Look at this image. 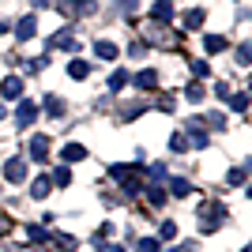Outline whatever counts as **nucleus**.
I'll use <instances>...</instances> for the list:
<instances>
[{
	"label": "nucleus",
	"instance_id": "nucleus-3",
	"mask_svg": "<svg viewBox=\"0 0 252 252\" xmlns=\"http://www.w3.org/2000/svg\"><path fill=\"white\" fill-rule=\"evenodd\" d=\"M0 91H4V98H19L23 94V79L19 75H8V79L0 83Z\"/></svg>",
	"mask_w": 252,
	"mask_h": 252
},
{
	"label": "nucleus",
	"instance_id": "nucleus-12",
	"mask_svg": "<svg viewBox=\"0 0 252 252\" xmlns=\"http://www.w3.org/2000/svg\"><path fill=\"white\" fill-rule=\"evenodd\" d=\"M87 72H91V68H87L83 61H72V64H68V75H72V79H87Z\"/></svg>",
	"mask_w": 252,
	"mask_h": 252
},
{
	"label": "nucleus",
	"instance_id": "nucleus-20",
	"mask_svg": "<svg viewBox=\"0 0 252 252\" xmlns=\"http://www.w3.org/2000/svg\"><path fill=\"white\" fill-rule=\"evenodd\" d=\"M173 196H189V181H173Z\"/></svg>",
	"mask_w": 252,
	"mask_h": 252
},
{
	"label": "nucleus",
	"instance_id": "nucleus-9",
	"mask_svg": "<svg viewBox=\"0 0 252 252\" xmlns=\"http://www.w3.org/2000/svg\"><path fill=\"white\" fill-rule=\"evenodd\" d=\"M61 155H64V162H79V158H87V151L79 147V143H68V147H64Z\"/></svg>",
	"mask_w": 252,
	"mask_h": 252
},
{
	"label": "nucleus",
	"instance_id": "nucleus-23",
	"mask_svg": "<svg viewBox=\"0 0 252 252\" xmlns=\"http://www.w3.org/2000/svg\"><path fill=\"white\" fill-rule=\"evenodd\" d=\"M189 98L196 102V98H203V87H196V83H189Z\"/></svg>",
	"mask_w": 252,
	"mask_h": 252
},
{
	"label": "nucleus",
	"instance_id": "nucleus-21",
	"mask_svg": "<svg viewBox=\"0 0 252 252\" xmlns=\"http://www.w3.org/2000/svg\"><path fill=\"white\" fill-rule=\"evenodd\" d=\"M139 252H158V241H155V237H147V241H139Z\"/></svg>",
	"mask_w": 252,
	"mask_h": 252
},
{
	"label": "nucleus",
	"instance_id": "nucleus-25",
	"mask_svg": "<svg viewBox=\"0 0 252 252\" xmlns=\"http://www.w3.org/2000/svg\"><path fill=\"white\" fill-rule=\"evenodd\" d=\"M45 4H49V0H34V8H45Z\"/></svg>",
	"mask_w": 252,
	"mask_h": 252
},
{
	"label": "nucleus",
	"instance_id": "nucleus-14",
	"mask_svg": "<svg viewBox=\"0 0 252 252\" xmlns=\"http://www.w3.org/2000/svg\"><path fill=\"white\" fill-rule=\"evenodd\" d=\"M158 237H162V241H173V237H177V226H173V222H162V226H158Z\"/></svg>",
	"mask_w": 252,
	"mask_h": 252
},
{
	"label": "nucleus",
	"instance_id": "nucleus-28",
	"mask_svg": "<svg viewBox=\"0 0 252 252\" xmlns=\"http://www.w3.org/2000/svg\"><path fill=\"white\" fill-rule=\"evenodd\" d=\"M0 117H4V105H0Z\"/></svg>",
	"mask_w": 252,
	"mask_h": 252
},
{
	"label": "nucleus",
	"instance_id": "nucleus-15",
	"mask_svg": "<svg viewBox=\"0 0 252 252\" xmlns=\"http://www.w3.org/2000/svg\"><path fill=\"white\" fill-rule=\"evenodd\" d=\"M125 83H128V72H113L109 75V87H113V91H121Z\"/></svg>",
	"mask_w": 252,
	"mask_h": 252
},
{
	"label": "nucleus",
	"instance_id": "nucleus-11",
	"mask_svg": "<svg viewBox=\"0 0 252 252\" xmlns=\"http://www.w3.org/2000/svg\"><path fill=\"white\" fill-rule=\"evenodd\" d=\"M185 27H189V31H200V27H203V11L200 8L189 11V15H185Z\"/></svg>",
	"mask_w": 252,
	"mask_h": 252
},
{
	"label": "nucleus",
	"instance_id": "nucleus-18",
	"mask_svg": "<svg viewBox=\"0 0 252 252\" xmlns=\"http://www.w3.org/2000/svg\"><path fill=\"white\" fill-rule=\"evenodd\" d=\"M45 109H49L53 117H61V113H64V105H61V98H45Z\"/></svg>",
	"mask_w": 252,
	"mask_h": 252
},
{
	"label": "nucleus",
	"instance_id": "nucleus-7",
	"mask_svg": "<svg viewBox=\"0 0 252 252\" xmlns=\"http://www.w3.org/2000/svg\"><path fill=\"white\" fill-rule=\"evenodd\" d=\"M23 173H27V169H23L19 158H11L8 166H4V177H8V181H23Z\"/></svg>",
	"mask_w": 252,
	"mask_h": 252
},
{
	"label": "nucleus",
	"instance_id": "nucleus-13",
	"mask_svg": "<svg viewBox=\"0 0 252 252\" xmlns=\"http://www.w3.org/2000/svg\"><path fill=\"white\" fill-rule=\"evenodd\" d=\"M49 185H53L49 177H38V181H34V189H31V192L38 196V200H42V196H49Z\"/></svg>",
	"mask_w": 252,
	"mask_h": 252
},
{
	"label": "nucleus",
	"instance_id": "nucleus-17",
	"mask_svg": "<svg viewBox=\"0 0 252 252\" xmlns=\"http://www.w3.org/2000/svg\"><path fill=\"white\" fill-rule=\"evenodd\" d=\"M169 147H173V151H185V147H189V136H185V132H177V136L169 139Z\"/></svg>",
	"mask_w": 252,
	"mask_h": 252
},
{
	"label": "nucleus",
	"instance_id": "nucleus-24",
	"mask_svg": "<svg viewBox=\"0 0 252 252\" xmlns=\"http://www.w3.org/2000/svg\"><path fill=\"white\" fill-rule=\"evenodd\" d=\"M117 8L121 11H136V0H117Z\"/></svg>",
	"mask_w": 252,
	"mask_h": 252
},
{
	"label": "nucleus",
	"instance_id": "nucleus-6",
	"mask_svg": "<svg viewBox=\"0 0 252 252\" xmlns=\"http://www.w3.org/2000/svg\"><path fill=\"white\" fill-rule=\"evenodd\" d=\"M94 53H98V61H117V45L113 42H94Z\"/></svg>",
	"mask_w": 252,
	"mask_h": 252
},
{
	"label": "nucleus",
	"instance_id": "nucleus-16",
	"mask_svg": "<svg viewBox=\"0 0 252 252\" xmlns=\"http://www.w3.org/2000/svg\"><path fill=\"white\" fill-rule=\"evenodd\" d=\"M230 105L237 109V113H245V109H249V94H233V98H230Z\"/></svg>",
	"mask_w": 252,
	"mask_h": 252
},
{
	"label": "nucleus",
	"instance_id": "nucleus-4",
	"mask_svg": "<svg viewBox=\"0 0 252 252\" xmlns=\"http://www.w3.org/2000/svg\"><path fill=\"white\" fill-rule=\"evenodd\" d=\"M34 113H38V105H34V102H23V105H19V113H15L19 128H27V125H31V121H34Z\"/></svg>",
	"mask_w": 252,
	"mask_h": 252
},
{
	"label": "nucleus",
	"instance_id": "nucleus-10",
	"mask_svg": "<svg viewBox=\"0 0 252 252\" xmlns=\"http://www.w3.org/2000/svg\"><path fill=\"white\" fill-rule=\"evenodd\" d=\"M155 83H158V72H151V68H147V72H139V75H136V87H143V91H151Z\"/></svg>",
	"mask_w": 252,
	"mask_h": 252
},
{
	"label": "nucleus",
	"instance_id": "nucleus-19",
	"mask_svg": "<svg viewBox=\"0 0 252 252\" xmlns=\"http://www.w3.org/2000/svg\"><path fill=\"white\" fill-rule=\"evenodd\" d=\"M192 75H196V79H203V75H211L207 61H196V64H192Z\"/></svg>",
	"mask_w": 252,
	"mask_h": 252
},
{
	"label": "nucleus",
	"instance_id": "nucleus-26",
	"mask_svg": "<svg viewBox=\"0 0 252 252\" xmlns=\"http://www.w3.org/2000/svg\"><path fill=\"white\" fill-rule=\"evenodd\" d=\"M4 31H8V23H4V19H0V34H4Z\"/></svg>",
	"mask_w": 252,
	"mask_h": 252
},
{
	"label": "nucleus",
	"instance_id": "nucleus-2",
	"mask_svg": "<svg viewBox=\"0 0 252 252\" xmlns=\"http://www.w3.org/2000/svg\"><path fill=\"white\" fill-rule=\"evenodd\" d=\"M151 15H155L158 23H169V19H173V4H169V0H155Z\"/></svg>",
	"mask_w": 252,
	"mask_h": 252
},
{
	"label": "nucleus",
	"instance_id": "nucleus-27",
	"mask_svg": "<svg viewBox=\"0 0 252 252\" xmlns=\"http://www.w3.org/2000/svg\"><path fill=\"white\" fill-rule=\"evenodd\" d=\"M105 252H121V249H117V245H109V249H105Z\"/></svg>",
	"mask_w": 252,
	"mask_h": 252
},
{
	"label": "nucleus",
	"instance_id": "nucleus-22",
	"mask_svg": "<svg viewBox=\"0 0 252 252\" xmlns=\"http://www.w3.org/2000/svg\"><path fill=\"white\" fill-rule=\"evenodd\" d=\"M53 181H57V185H68V181H72V173H68V169H57V173H53Z\"/></svg>",
	"mask_w": 252,
	"mask_h": 252
},
{
	"label": "nucleus",
	"instance_id": "nucleus-1",
	"mask_svg": "<svg viewBox=\"0 0 252 252\" xmlns=\"http://www.w3.org/2000/svg\"><path fill=\"white\" fill-rule=\"evenodd\" d=\"M34 31H38V19H34V15H23L19 27H15V38H19V42H31Z\"/></svg>",
	"mask_w": 252,
	"mask_h": 252
},
{
	"label": "nucleus",
	"instance_id": "nucleus-8",
	"mask_svg": "<svg viewBox=\"0 0 252 252\" xmlns=\"http://www.w3.org/2000/svg\"><path fill=\"white\" fill-rule=\"evenodd\" d=\"M203 45H207V53H222V49H226L230 42H226L222 34H207V38H203Z\"/></svg>",
	"mask_w": 252,
	"mask_h": 252
},
{
	"label": "nucleus",
	"instance_id": "nucleus-5",
	"mask_svg": "<svg viewBox=\"0 0 252 252\" xmlns=\"http://www.w3.org/2000/svg\"><path fill=\"white\" fill-rule=\"evenodd\" d=\"M45 155H49V139L38 136V139L31 143V158H34V162H45Z\"/></svg>",
	"mask_w": 252,
	"mask_h": 252
}]
</instances>
